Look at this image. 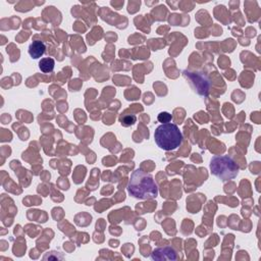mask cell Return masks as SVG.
Segmentation results:
<instances>
[{
  "instance_id": "6da1fadb",
  "label": "cell",
  "mask_w": 261,
  "mask_h": 261,
  "mask_svg": "<svg viewBox=\"0 0 261 261\" xmlns=\"http://www.w3.org/2000/svg\"><path fill=\"white\" fill-rule=\"evenodd\" d=\"M128 191L132 197L141 200L154 199L158 196V187L153 177L142 169H136L130 175Z\"/></svg>"
},
{
  "instance_id": "7a4b0ae2",
  "label": "cell",
  "mask_w": 261,
  "mask_h": 261,
  "mask_svg": "<svg viewBox=\"0 0 261 261\" xmlns=\"http://www.w3.org/2000/svg\"><path fill=\"white\" fill-rule=\"evenodd\" d=\"M154 139L157 146L165 151L179 148L183 142V134L175 124H161L155 130Z\"/></svg>"
},
{
  "instance_id": "3957f363",
  "label": "cell",
  "mask_w": 261,
  "mask_h": 261,
  "mask_svg": "<svg viewBox=\"0 0 261 261\" xmlns=\"http://www.w3.org/2000/svg\"><path fill=\"white\" fill-rule=\"evenodd\" d=\"M239 165L230 156H214L210 160V170L213 176L222 181L235 179L239 173Z\"/></svg>"
},
{
  "instance_id": "277c9868",
  "label": "cell",
  "mask_w": 261,
  "mask_h": 261,
  "mask_svg": "<svg viewBox=\"0 0 261 261\" xmlns=\"http://www.w3.org/2000/svg\"><path fill=\"white\" fill-rule=\"evenodd\" d=\"M184 76L192 81H197V84L195 86V91H197L201 95H207L208 94V85L209 81L205 78V76L202 73H191L189 71L184 72Z\"/></svg>"
},
{
  "instance_id": "5b68a950",
  "label": "cell",
  "mask_w": 261,
  "mask_h": 261,
  "mask_svg": "<svg viewBox=\"0 0 261 261\" xmlns=\"http://www.w3.org/2000/svg\"><path fill=\"white\" fill-rule=\"evenodd\" d=\"M151 258L153 260H158V261H163V260H177L178 259V254L176 250L165 246V247H160L155 250H153L151 254Z\"/></svg>"
},
{
  "instance_id": "8992f818",
  "label": "cell",
  "mask_w": 261,
  "mask_h": 261,
  "mask_svg": "<svg viewBox=\"0 0 261 261\" xmlns=\"http://www.w3.org/2000/svg\"><path fill=\"white\" fill-rule=\"evenodd\" d=\"M46 46L42 41H33L29 46V54L32 58L37 59L45 53Z\"/></svg>"
},
{
  "instance_id": "52a82bcc",
  "label": "cell",
  "mask_w": 261,
  "mask_h": 261,
  "mask_svg": "<svg viewBox=\"0 0 261 261\" xmlns=\"http://www.w3.org/2000/svg\"><path fill=\"white\" fill-rule=\"evenodd\" d=\"M54 65H55V61L51 57L41 58V60L39 61V69L41 70V72L45 74L51 73L54 70Z\"/></svg>"
},
{
  "instance_id": "ba28073f",
  "label": "cell",
  "mask_w": 261,
  "mask_h": 261,
  "mask_svg": "<svg viewBox=\"0 0 261 261\" xmlns=\"http://www.w3.org/2000/svg\"><path fill=\"white\" fill-rule=\"evenodd\" d=\"M136 121H137V118L134 115H125L124 117L121 118V123L125 127H130V126L134 125Z\"/></svg>"
},
{
  "instance_id": "9c48e42d",
  "label": "cell",
  "mask_w": 261,
  "mask_h": 261,
  "mask_svg": "<svg viewBox=\"0 0 261 261\" xmlns=\"http://www.w3.org/2000/svg\"><path fill=\"white\" fill-rule=\"evenodd\" d=\"M171 119H172V118H171V115L168 114V113H165V112L160 113V114L158 115V118H157L158 122L161 123V124L170 123V122H171Z\"/></svg>"
}]
</instances>
